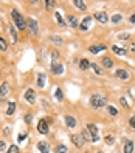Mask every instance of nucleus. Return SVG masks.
Wrapping results in <instances>:
<instances>
[{"label":"nucleus","mask_w":135,"mask_h":153,"mask_svg":"<svg viewBox=\"0 0 135 153\" xmlns=\"http://www.w3.org/2000/svg\"><path fill=\"white\" fill-rule=\"evenodd\" d=\"M90 105L93 108H101V107L106 105V96L104 94H93L90 97Z\"/></svg>","instance_id":"obj_1"},{"label":"nucleus","mask_w":135,"mask_h":153,"mask_svg":"<svg viewBox=\"0 0 135 153\" xmlns=\"http://www.w3.org/2000/svg\"><path fill=\"white\" fill-rule=\"evenodd\" d=\"M11 17H12V20L16 22V25H17V28L19 30H25V26H26V22L25 19L22 17V14L17 10H12L11 11Z\"/></svg>","instance_id":"obj_2"},{"label":"nucleus","mask_w":135,"mask_h":153,"mask_svg":"<svg viewBox=\"0 0 135 153\" xmlns=\"http://www.w3.org/2000/svg\"><path fill=\"white\" fill-rule=\"evenodd\" d=\"M89 130V133L92 134V141L93 142H98L100 141V132H98V127L95 124H87V127H85Z\"/></svg>","instance_id":"obj_3"},{"label":"nucleus","mask_w":135,"mask_h":153,"mask_svg":"<svg viewBox=\"0 0 135 153\" xmlns=\"http://www.w3.org/2000/svg\"><path fill=\"white\" fill-rule=\"evenodd\" d=\"M26 26H28L31 34H37V22H36L34 19L28 17V19H26Z\"/></svg>","instance_id":"obj_4"},{"label":"nucleus","mask_w":135,"mask_h":153,"mask_svg":"<svg viewBox=\"0 0 135 153\" xmlns=\"http://www.w3.org/2000/svg\"><path fill=\"white\" fill-rule=\"evenodd\" d=\"M8 93H10V84H8V82H3L2 85H0V101L6 99Z\"/></svg>","instance_id":"obj_5"},{"label":"nucleus","mask_w":135,"mask_h":153,"mask_svg":"<svg viewBox=\"0 0 135 153\" xmlns=\"http://www.w3.org/2000/svg\"><path fill=\"white\" fill-rule=\"evenodd\" d=\"M37 130H39V133H42V134H47L48 133V122L45 119H42V121H39V124H37Z\"/></svg>","instance_id":"obj_6"},{"label":"nucleus","mask_w":135,"mask_h":153,"mask_svg":"<svg viewBox=\"0 0 135 153\" xmlns=\"http://www.w3.org/2000/svg\"><path fill=\"white\" fill-rule=\"evenodd\" d=\"M71 141H73V144H75V145L76 147H82L84 145V138H82V134H73V136H71Z\"/></svg>","instance_id":"obj_7"},{"label":"nucleus","mask_w":135,"mask_h":153,"mask_svg":"<svg viewBox=\"0 0 135 153\" xmlns=\"http://www.w3.org/2000/svg\"><path fill=\"white\" fill-rule=\"evenodd\" d=\"M51 73L62 74V73H64V65H61V64H51Z\"/></svg>","instance_id":"obj_8"},{"label":"nucleus","mask_w":135,"mask_h":153,"mask_svg":"<svg viewBox=\"0 0 135 153\" xmlns=\"http://www.w3.org/2000/svg\"><path fill=\"white\" fill-rule=\"evenodd\" d=\"M115 76H116L118 79H123V80H127V79H129V73H127L126 70H116V71H115Z\"/></svg>","instance_id":"obj_9"},{"label":"nucleus","mask_w":135,"mask_h":153,"mask_svg":"<svg viewBox=\"0 0 135 153\" xmlns=\"http://www.w3.org/2000/svg\"><path fill=\"white\" fill-rule=\"evenodd\" d=\"M104 49H106V45H92V47L89 48V51L93 53V54H96V53L104 51Z\"/></svg>","instance_id":"obj_10"},{"label":"nucleus","mask_w":135,"mask_h":153,"mask_svg":"<svg viewBox=\"0 0 135 153\" xmlns=\"http://www.w3.org/2000/svg\"><path fill=\"white\" fill-rule=\"evenodd\" d=\"M90 23H92V17L87 16V17H84V19H82V23H81L79 28L82 30V31H87V28L90 26Z\"/></svg>","instance_id":"obj_11"},{"label":"nucleus","mask_w":135,"mask_h":153,"mask_svg":"<svg viewBox=\"0 0 135 153\" xmlns=\"http://www.w3.org/2000/svg\"><path fill=\"white\" fill-rule=\"evenodd\" d=\"M65 124H67V127H70V128H75V127H76V119L73 118V116L67 115V116H65Z\"/></svg>","instance_id":"obj_12"},{"label":"nucleus","mask_w":135,"mask_h":153,"mask_svg":"<svg viewBox=\"0 0 135 153\" xmlns=\"http://www.w3.org/2000/svg\"><path fill=\"white\" fill-rule=\"evenodd\" d=\"M37 148L42 153H50V147H48V144L45 142V141H40V142H37Z\"/></svg>","instance_id":"obj_13"},{"label":"nucleus","mask_w":135,"mask_h":153,"mask_svg":"<svg viewBox=\"0 0 135 153\" xmlns=\"http://www.w3.org/2000/svg\"><path fill=\"white\" fill-rule=\"evenodd\" d=\"M95 19H96L98 22H101V23H107V20H109V17H107V14H106V12H96Z\"/></svg>","instance_id":"obj_14"},{"label":"nucleus","mask_w":135,"mask_h":153,"mask_svg":"<svg viewBox=\"0 0 135 153\" xmlns=\"http://www.w3.org/2000/svg\"><path fill=\"white\" fill-rule=\"evenodd\" d=\"M25 99L30 102V104H33V102H34V91H33L31 88H28V90L25 91Z\"/></svg>","instance_id":"obj_15"},{"label":"nucleus","mask_w":135,"mask_h":153,"mask_svg":"<svg viewBox=\"0 0 135 153\" xmlns=\"http://www.w3.org/2000/svg\"><path fill=\"white\" fill-rule=\"evenodd\" d=\"M132 152H134V142L126 141L124 142V153H132Z\"/></svg>","instance_id":"obj_16"},{"label":"nucleus","mask_w":135,"mask_h":153,"mask_svg":"<svg viewBox=\"0 0 135 153\" xmlns=\"http://www.w3.org/2000/svg\"><path fill=\"white\" fill-rule=\"evenodd\" d=\"M73 5H75L76 8H78V10H81V11H84L85 8H87V5H85L82 0H75V2H73Z\"/></svg>","instance_id":"obj_17"},{"label":"nucleus","mask_w":135,"mask_h":153,"mask_svg":"<svg viewBox=\"0 0 135 153\" xmlns=\"http://www.w3.org/2000/svg\"><path fill=\"white\" fill-rule=\"evenodd\" d=\"M67 19H69V20H67V23H69V25L71 26V28H76V26H78V20H76V17L69 16Z\"/></svg>","instance_id":"obj_18"},{"label":"nucleus","mask_w":135,"mask_h":153,"mask_svg":"<svg viewBox=\"0 0 135 153\" xmlns=\"http://www.w3.org/2000/svg\"><path fill=\"white\" fill-rule=\"evenodd\" d=\"M16 111V102H10V104H8V108H6V115H12Z\"/></svg>","instance_id":"obj_19"},{"label":"nucleus","mask_w":135,"mask_h":153,"mask_svg":"<svg viewBox=\"0 0 135 153\" xmlns=\"http://www.w3.org/2000/svg\"><path fill=\"white\" fill-rule=\"evenodd\" d=\"M112 51H114L115 54H120V56H124L126 54V49L124 48H120V47H112Z\"/></svg>","instance_id":"obj_20"},{"label":"nucleus","mask_w":135,"mask_h":153,"mask_svg":"<svg viewBox=\"0 0 135 153\" xmlns=\"http://www.w3.org/2000/svg\"><path fill=\"white\" fill-rule=\"evenodd\" d=\"M37 85H39L40 88L45 85V74L44 73H39V76H37Z\"/></svg>","instance_id":"obj_21"},{"label":"nucleus","mask_w":135,"mask_h":153,"mask_svg":"<svg viewBox=\"0 0 135 153\" xmlns=\"http://www.w3.org/2000/svg\"><path fill=\"white\" fill-rule=\"evenodd\" d=\"M89 67H90V62L87 59H81V62H79V68L81 70H87Z\"/></svg>","instance_id":"obj_22"},{"label":"nucleus","mask_w":135,"mask_h":153,"mask_svg":"<svg viewBox=\"0 0 135 153\" xmlns=\"http://www.w3.org/2000/svg\"><path fill=\"white\" fill-rule=\"evenodd\" d=\"M102 65H104L106 68H112L114 62H112V59H110V57H104V59H102Z\"/></svg>","instance_id":"obj_23"},{"label":"nucleus","mask_w":135,"mask_h":153,"mask_svg":"<svg viewBox=\"0 0 135 153\" xmlns=\"http://www.w3.org/2000/svg\"><path fill=\"white\" fill-rule=\"evenodd\" d=\"M8 49V43L3 37H0V51H6Z\"/></svg>","instance_id":"obj_24"},{"label":"nucleus","mask_w":135,"mask_h":153,"mask_svg":"<svg viewBox=\"0 0 135 153\" xmlns=\"http://www.w3.org/2000/svg\"><path fill=\"white\" fill-rule=\"evenodd\" d=\"M55 17H56V22H57V23H59L61 26H65V22H64V19H62L61 12H56V14H55Z\"/></svg>","instance_id":"obj_25"},{"label":"nucleus","mask_w":135,"mask_h":153,"mask_svg":"<svg viewBox=\"0 0 135 153\" xmlns=\"http://www.w3.org/2000/svg\"><path fill=\"white\" fill-rule=\"evenodd\" d=\"M82 138H84V141H92V134L89 133L87 128H85L84 132H82Z\"/></svg>","instance_id":"obj_26"},{"label":"nucleus","mask_w":135,"mask_h":153,"mask_svg":"<svg viewBox=\"0 0 135 153\" xmlns=\"http://www.w3.org/2000/svg\"><path fill=\"white\" fill-rule=\"evenodd\" d=\"M55 152H56V153H67V147L61 144V145H57V147H56V150H55Z\"/></svg>","instance_id":"obj_27"},{"label":"nucleus","mask_w":135,"mask_h":153,"mask_svg":"<svg viewBox=\"0 0 135 153\" xmlns=\"http://www.w3.org/2000/svg\"><path fill=\"white\" fill-rule=\"evenodd\" d=\"M10 34L12 36V42H17V34H16V30L14 28H12V26H10Z\"/></svg>","instance_id":"obj_28"},{"label":"nucleus","mask_w":135,"mask_h":153,"mask_svg":"<svg viewBox=\"0 0 135 153\" xmlns=\"http://www.w3.org/2000/svg\"><path fill=\"white\" fill-rule=\"evenodd\" d=\"M53 6H55V0H45V8L47 10H51Z\"/></svg>","instance_id":"obj_29"},{"label":"nucleus","mask_w":135,"mask_h":153,"mask_svg":"<svg viewBox=\"0 0 135 153\" xmlns=\"http://www.w3.org/2000/svg\"><path fill=\"white\" fill-rule=\"evenodd\" d=\"M57 57H59V53L56 51H51V60H53V64H56V60H57Z\"/></svg>","instance_id":"obj_30"},{"label":"nucleus","mask_w":135,"mask_h":153,"mask_svg":"<svg viewBox=\"0 0 135 153\" xmlns=\"http://www.w3.org/2000/svg\"><path fill=\"white\" fill-rule=\"evenodd\" d=\"M6 153H19V147H17V145H11L10 148H8Z\"/></svg>","instance_id":"obj_31"},{"label":"nucleus","mask_w":135,"mask_h":153,"mask_svg":"<svg viewBox=\"0 0 135 153\" xmlns=\"http://www.w3.org/2000/svg\"><path fill=\"white\" fill-rule=\"evenodd\" d=\"M90 67H92V68L95 70V73H96V74H102V70H101V68H100V67H98L96 64H93V65H90Z\"/></svg>","instance_id":"obj_32"},{"label":"nucleus","mask_w":135,"mask_h":153,"mask_svg":"<svg viewBox=\"0 0 135 153\" xmlns=\"http://www.w3.org/2000/svg\"><path fill=\"white\" fill-rule=\"evenodd\" d=\"M107 110H109V113H110L112 116H116V115H118L116 108H115V107H112V105H109V108H107Z\"/></svg>","instance_id":"obj_33"},{"label":"nucleus","mask_w":135,"mask_h":153,"mask_svg":"<svg viewBox=\"0 0 135 153\" xmlns=\"http://www.w3.org/2000/svg\"><path fill=\"white\" fill-rule=\"evenodd\" d=\"M50 40H51V42H56V43H62V39L57 37V36H51Z\"/></svg>","instance_id":"obj_34"},{"label":"nucleus","mask_w":135,"mask_h":153,"mask_svg":"<svg viewBox=\"0 0 135 153\" xmlns=\"http://www.w3.org/2000/svg\"><path fill=\"white\" fill-rule=\"evenodd\" d=\"M56 99H57L59 102L62 101V90H61V88H57V90H56Z\"/></svg>","instance_id":"obj_35"},{"label":"nucleus","mask_w":135,"mask_h":153,"mask_svg":"<svg viewBox=\"0 0 135 153\" xmlns=\"http://www.w3.org/2000/svg\"><path fill=\"white\" fill-rule=\"evenodd\" d=\"M120 20H121V16L120 14H115L114 17H112V22H114V23H118Z\"/></svg>","instance_id":"obj_36"},{"label":"nucleus","mask_w":135,"mask_h":153,"mask_svg":"<svg viewBox=\"0 0 135 153\" xmlns=\"http://www.w3.org/2000/svg\"><path fill=\"white\" fill-rule=\"evenodd\" d=\"M114 136H106V144H109V145H112V144H114Z\"/></svg>","instance_id":"obj_37"},{"label":"nucleus","mask_w":135,"mask_h":153,"mask_svg":"<svg viewBox=\"0 0 135 153\" xmlns=\"http://www.w3.org/2000/svg\"><path fill=\"white\" fill-rule=\"evenodd\" d=\"M120 102H121V105H123L124 108H126V107H129V105H127V101H126L124 97H121V99H120Z\"/></svg>","instance_id":"obj_38"},{"label":"nucleus","mask_w":135,"mask_h":153,"mask_svg":"<svg viewBox=\"0 0 135 153\" xmlns=\"http://www.w3.org/2000/svg\"><path fill=\"white\" fill-rule=\"evenodd\" d=\"M118 39H121V40H124V39H129V34H126V33H124V34H120V36H118Z\"/></svg>","instance_id":"obj_39"},{"label":"nucleus","mask_w":135,"mask_h":153,"mask_svg":"<svg viewBox=\"0 0 135 153\" xmlns=\"http://www.w3.org/2000/svg\"><path fill=\"white\" fill-rule=\"evenodd\" d=\"M129 124H130V125H132V127L135 128V116H132V118L129 119Z\"/></svg>","instance_id":"obj_40"},{"label":"nucleus","mask_w":135,"mask_h":153,"mask_svg":"<svg viewBox=\"0 0 135 153\" xmlns=\"http://www.w3.org/2000/svg\"><path fill=\"white\" fill-rule=\"evenodd\" d=\"M5 142H3V141H0V152H2V150H5Z\"/></svg>","instance_id":"obj_41"},{"label":"nucleus","mask_w":135,"mask_h":153,"mask_svg":"<svg viewBox=\"0 0 135 153\" xmlns=\"http://www.w3.org/2000/svg\"><path fill=\"white\" fill-rule=\"evenodd\" d=\"M25 121H26V122H31V115H26L25 116Z\"/></svg>","instance_id":"obj_42"},{"label":"nucleus","mask_w":135,"mask_h":153,"mask_svg":"<svg viewBox=\"0 0 135 153\" xmlns=\"http://www.w3.org/2000/svg\"><path fill=\"white\" fill-rule=\"evenodd\" d=\"M130 22H132V23H135V14L130 16Z\"/></svg>","instance_id":"obj_43"},{"label":"nucleus","mask_w":135,"mask_h":153,"mask_svg":"<svg viewBox=\"0 0 135 153\" xmlns=\"http://www.w3.org/2000/svg\"><path fill=\"white\" fill-rule=\"evenodd\" d=\"M98 153H101V152H98Z\"/></svg>","instance_id":"obj_44"},{"label":"nucleus","mask_w":135,"mask_h":153,"mask_svg":"<svg viewBox=\"0 0 135 153\" xmlns=\"http://www.w3.org/2000/svg\"><path fill=\"white\" fill-rule=\"evenodd\" d=\"M134 130H135V128H134Z\"/></svg>","instance_id":"obj_45"}]
</instances>
